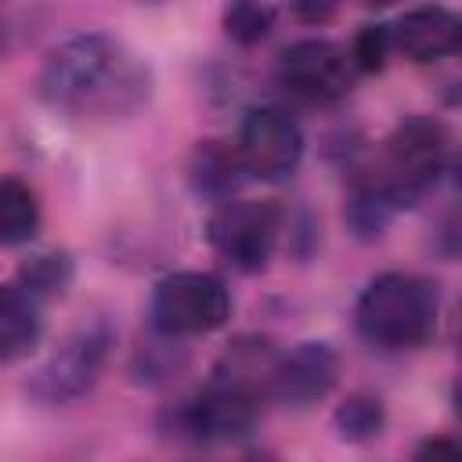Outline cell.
I'll return each instance as SVG.
<instances>
[{
    "label": "cell",
    "instance_id": "11",
    "mask_svg": "<svg viewBox=\"0 0 462 462\" xmlns=\"http://www.w3.org/2000/svg\"><path fill=\"white\" fill-rule=\"evenodd\" d=\"M390 40H393V51H401L408 61H437L458 51L462 22L448 7L426 4V7L404 11L390 29Z\"/></svg>",
    "mask_w": 462,
    "mask_h": 462
},
{
    "label": "cell",
    "instance_id": "23",
    "mask_svg": "<svg viewBox=\"0 0 462 462\" xmlns=\"http://www.w3.org/2000/svg\"><path fill=\"white\" fill-rule=\"evenodd\" d=\"M365 4H390V0H365Z\"/></svg>",
    "mask_w": 462,
    "mask_h": 462
},
{
    "label": "cell",
    "instance_id": "17",
    "mask_svg": "<svg viewBox=\"0 0 462 462\" xmlns=\"http://www.w3.org/2000/svg\"><path fill=\"white\" fill-rule=\"evenodd\" d=\"M220 22L235 43L256 47L274 29V7H271V0H227Z\"/></svg>",
    "mask_w": 462,
    "mask_h": 462
},
{
    "label": "cell",
    "instance_id": "20",
    "mask_svg": "<svg viewBox=\"0 0 462 462\" xmlns=\"http://www.w3.org/2000/svg\"><path fill=\"white\" fill-rule=\"evenodd\" d=\"M390 51H393L390 25H361L357 36H354V43H350V61L361 72H379L386 65Z\"/></svg>",
    "mask_w": 462,
    "mask_h": 462
},
{
    "label": "cell",
    "instance_id": "3",
    "mask_svg": "<svg viewBox=\"0 0 462 462\" xmlns=\"http://www.w3.org/2000/svg\"><path fill=\"white\" fill-rule=\"evenodd\" d=\"M451 155V134L433 116H408L383 141V162L372 173L397 206H411L444 173Z\"/></svg>",
    "mask_w": 462,
    "mask_h": 462
},
{
    "label": "cell",
    "instance_id": "18",
    "mask_svg": "<svg viewBox=\"0 0 462 462\" xmlns=\"http://www.w3.org/2000/svg\"><path fill=\"white\" fill-rule=\"evenodd\" d=\"M69 282H72V260L65 253H40V256H32V260H25L18 267V278H14V285L25 289L32 300L58 296V292H65Z\"/></svg>",
    "mask_w": 462,
    "mask_h": 462
},
{
    "label": "cell",
    "instance_id": "16",
    "mask_svg": "<svg viewBox=\"0 0 462 462\" xmlns=\"http://www.w3.org/2000/svg\"><path fill=\"white\" fill-rule=\"evenodd\" d=\"M401 206L390 199V191L375 180V177H365L354 184L350 191V202H346V224L357 238H379L383 227L390 224V217L397 213Z\"/></svg>",
    "mask_w": 462,
    "mask_h": 462
},
{
    "label": "cell",
    "instance_id": "13",
    "mask_svg": "<svg viewBox=\"0 0 462 462\" xmlns=\"http://www.w3.org/2000/svg\"><path fill=\"white\" fill-rule=\"evenodd\" d=\"M274 365H278V350L267 343V339H256V336H242L235 339L220 365H217V379L213 383H224V386H235L249 397H271V379H274Z\"/></svg>",
    "mask_w": 462,
    "mask_h": 462
},
{
    "label": "cell",
    "instance_id": "8",
    "mask_svg": "<svg viewBox=\"0 0 462 462\" xmlns=\"http://www.w3.org/2000/svg\"><path fill=\"white\" fill-rule=\"evenodd\" d=\"M354 61L332 40H296L278 54V79L310 105H332L354 87Z\"/></svg>",
    "mask_w": 462,
    "mask_h": 462
},
{
    "label": "cell",
    "instance_id": "21",
    "mask_svg": "<svg viewBox=\"0 0 462 462\" xmlns=\"http://www.w3.org/2000/svg\"><path fill=\"white\" fill-rule=\"evenodd\" d=\"M285 7H289V14H292L296 22H303V25H321V22H328V18L336 14L339 0H285Z\"/></svg>",
    "mask_w": 462,
    "mask_h": 462
},
{
    "label": "cell",
    "instance_id": "4",
    "mask_svg": "<svg viewBox=\"0 0 462 462\" xmlns=\"http://www.w3.org/2000/svg\"><path fill=\"white\" fill-rule=\"evenodd\" d=\"M152 328L166 339L206 336L231 318V292L209 271L166 274L152 292Z\"/></svg>",
    "mask_w": 462,
    "mask_h": 462
},
{
    "label": "cell",
    "instance_id": "12",
    "mask_svg": "<svg viewBox=\"0 0 462 462\" xmlns=\"http://www.w3.org/2000/svg\"><path fill=\"white\" fill-rule=\"evenodd\" d=\"M188 180H191L195 195L224 202V199H231L249 180V170L242 162L238 144L209 137V141H199L191 148V155H188Z\"/></svg>",
    "mask_w": 462,
    "mask_h": 462
},
{
    "label": "cell",
    "instance_id": "6",
    "mask_svg": "<svg viewBox=\"0 0 462 462\" xmlns=\"http://www.w3.org/2000/svg\"><path fill=\"white\" fill-rule=\"evenodd\" d=\"M282 231V213L271 202H249V199H224L206 220V238L238 271H263L274 256Z\"/></svg>",
    "mask_w": 462,
    "mask_h": 462
},
{
    "label": "cell",
    "instance_id": "7",
    "mask_svg": "<svg viewBox=\"0 0 462 462\" xmlns=\"http://www.w3.org/2000/svg\"><path fill=\"white\" fill-rule=\"evenodd\" d=\"M238 152L249 177L267 184H282L300 170L303 159V130L278 105H256L245 112L238 130Z\"/></svg>",
    "mask_w": 462,
    "mask_h": 462
},
{
    "label": "cell",
    "instance_id": "15",
    "mask_svg": "<svg viewBox=\"0 0 462 462\" xmlns=\"http://www.w3.org/2000/svg\"><path fill=\"white\" fill-rule=\"evenodd\" d=\"M40 231V202L18 177H0V245H22Z\"/></svg>",
    "mask_w": 462,
    "mask_h": 462
},
{
    "label": "cell",
    "instance_id": "2",
    "mask_svg": "<svg viewBox=\"0 0 462 462\" xmlns=\"http://www.w3.org/2000/svg\"><path fill=\"white\" fill-rule=\"evenodd\" d=\"M437 310H440L437 289L426 278L386 271L368 282V289L361 292L354 307V318L368 343L386 346V350H404L433 336Z\"/></svg>",
    "mask_w": 462,
    "mask_h": 462
},
{
    "label": "cell",
    "instance_id": "10",
    "mask_svg": "<svg viewBox=\"0 0 462 462\" xmlns=\"http://www.w3.org/2000/svg\"><path fill=\"white\" fill-rule=\"evenodd\" d=\"M339 379V357L328 343H300L285 354H278L274 379H271V397L285 404H314L321 401Z\"/></svg>",
    "mask_w": 462,
    "mask_h": 462
},
{
    "label": "cell",
    "instance_id": "1",
    "mask_svg": "<svg viewBox=\"0 0 462 462\" xmlns=\"http://www.w3.org/2000/svg\"><path fill=\"white\" fill-rule=\"evenodd\" d=\"M40 94L65 112L119 116L148 97V72L112 36L79 32L47 54Z\"/></svg>",
    "mask_w": 462,
    "mask_h": 462
},
{
    "label": "cell",
    "instance_id": "22",
    "mask_svg": "<svg viewBox=\"0 0 462 462\" xmlns=\"http://www.w3.org/2000/svg\"><path fill=\"white\" fill-rule=\"evenodd\" d=\"M458 451V444L455 440H444V437H430L415 455H455Z\"/></svg>",
    "mask_w": 462,
    "mask_h": 462
},
{
    "label": "cell",
    "instance_id": "5",
    "mask_svg": "<svg viewBox=\"0 0 462 462\" xmlns=\"http://www.w3.org/2000/svg\"><path fill=\"white\" fill-rule=\"evenodd\" d=\"M116 343V332L108 321H90V325H79L29 379V393L36 401H47V404H65V401H76L83 397L105 361H108V350Z\"/></svg>",
    "mask_w": 462,
    "mask_h": 462
},
{
    "label": "cell",
    "instance_id": "14",
    "mask_svg": "<svg viewBox=\"0 0 462 462\" xmlns=\"http://www.w3.org/2000/svg\"><path fill=\"white\" fill-rule=\"evenodd\" d=\"M43 336L40 300L18 285H0V357L29 354Z\"/></svg>",
    "mask_w": 462,
    "mask_h": 462
},
{
    "label": "cell",
    "instance_id": "9",
    "mask_svg": "<svg viewBox=\"0 0 462 462\" xmlns=\"http://www.w3.org/2000/svg\"><path fill=\"white\" fill-rule=\"evenodd\" d=\"M256 397L224 386V383H209L206 390H199L195 397H188L177 411H173V433L191 440V444H227L238 440L253 430L256 422Z\"/></svg>",
    "mask_w": 462,
    "mask_h": 462
},
{
    "label": "cell",
    "instance_id": "19",
    "mask_svg": "<svg viewBox=\"0 0 462 462\" xmlns=\"http://www.w3.org/2000/svg\"><path fill=\"white\" fill-rule=\"evenodd\" d=\"M386 426V408L379 397L368 393H350L339 408H336V430L343 440L350 444H365L372 437H379Z\"/></svg>",
    "mask_w": 462,
    "mask_h": 462
}]
</instances>
